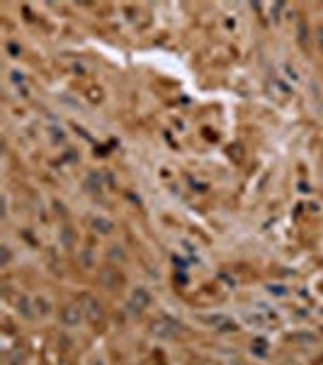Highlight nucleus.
<instances>
[{
  "instance_id": "obj_26",
  "label": "nucleus",
  "mask_w": 323,
  "mask_h": 365,
  "mask_svg": "<svg viewBox=\"0 0 323 365\" xmlns=\"http://www.w3.org/2000/svg\"><path fill=\"white\" fill-rule=\"evenodd\" d=\"M59 365H68V363H63V360H61V363H59Z\"/></svg>"
},
{
  "instance_id": "obj_12",
  "label": "nucleus",
  "mask_w": 323,
  "mask_h": 365,
  "mask_svg": "<svg viewBox=\"0 0 323 365\" xmlns=\"http://www.w3.org/2000/svg\"><path fill=\"white\" fill-rule=\"evenodd\" d=\"M30 304H34V302H30L27 297H20V299H17V312H20L22 316H34V312L30 309Z\"/></svg>"
},
{
  "instance_id": "obj_6",
  "label": "nucleus",
  "mask_w": 323,
  "mask_h": 365,
  "mask_svg": "<svg viewBox=\"0 0 323 365\" xmlns=\"http://www.w3.org/2000/svg\"><path fill=\"white\" fill-rule=\"evenodd\" d=\"M131 307L136 312H143L146 307H151V292L146 287H134L131 290Z\"/></svg>"
},
{
  "instance_id": "obj_4",
  "label": "nucleus",
  "mask_w": 323,
  "mask_h": 365,
  "mask_svg": "<svg viewBox=\"0 0 323 365\" xmlns=\"http://www.w3.org/2000/svg\"><path fill=\"white\" fill-rule=\"evenodd\" d=\"M100 282H102V287H107V290H119L122 282H124V278H122V273H119L117 268H102V270H100Z\"/></svg>"
},
{
  "instance_id": "obj_20",
  "label": "nucleus",
  "mask_w": 323,
  "mask_h": 365,
  "mask_svg": "<svg viewBox=\"0 0 323 365\" xmlns=\"http://www.w3.org/2000/svg\"><path fill=\"white\" fill-rule=\"evenodd\" d=\"M80 263H83V268H90V265H92V258H90V253H88V251H83V253H80Z\"/></svg>"
},
{
  "instance_id": "obj_14",
  "label": "nucleus",
  "mask_w": 323,
  "mask_h": 365,
  "mask_svg": "<svg viewBox=\"0 0 323 365\" xmlns=\"http://www.w3.org/2000/svg\"><path fill=\"white\" fill-rule=\"evenodd\" d=\"M270 88H275V90H277V95H282V98L292 95V88H289V85H284V83H279V81H272V83H270Z\"/></svg>"
},
{
  "instance_id": "obj_1",
  "label": "nucleus",
  "mask_w": 323,
  "mask_h": 365,
  "mask_svg": "<svg viewBox=\"0 0 323 365\" xmlns=\"http://www.w3.org/2000/svg\"><path fill=\"white\" fill-rule=\"evenodd\" d=\"M180 331H183V324L178 319H170V316H160L151 324V333L158 338H175Z\"/></svg>"
},
{
  "instance_id": "obj_8",
  "label": "nucleus",
  "mask_w": 323,
  "mask_h": 365,
  "mask_svg": "<svg viewBox=\"0 0 323 365\" xmlns=\"http://www.w3.org/2000/svg\"><path fill=\"white\" fill-rule=\"evenodd\" d=\"M85 190H90V193H102V190H105V175H102V170L88 173V178H85Z\"/></svg>"
},
{
  "instance_id": "obj_9",
  "label": "nucleus",
  "mask_w": 323,
  "mask_h": 365,
  "mask_svg": "<svg viewBox=\"0 0 323 365\" xmlns=\"http://www.w3.org/2000/svg\"><path fill=\"white\" fill-rule=\"evenodd\" d=\"M289 341L296 343V346H313L316 343V336L311 331H296V333H289Z\"/></svg>"
},
{
  "instance_id": "obj_13",
  "label": "nucleus",
  "mask_w": 323,
  "mask_h": 365,
  "mask_svg": "<svg viewBox=\"0 0 323 365\" xmlns=\"http://www.w3.org/2000/svg\"><path fill=\"white\" fill-rule=\"evenodd\" d=\"M10 261H13V251H10V246H0V268L10 265Z\"/></svg>"
},
{
  "instance_id": "obj_19",
  "label": "nucleus",
  "mask_w": 323,
  "mask_h": 365,
  "mask_svg": "<svg viewBox=\"0 0 323 365\" xmlns=\"http://www.w3.org/2000/svg\"><path fill=\"white\" fill-rule=\"evenodd\" d=\"M10 78H13V83H25V73H20V71H10Z\"/></svg>"
},
{
  "instance_id": "obj_10",
  "label": "nucleus",
  "mask_w": 323,
  "mask_h": 365,
  "mask_svg": "<svg viewBox=\"0 0 323 365\" xmlns=\"http://www.w3.org/2000/svg\"><path fill=\"white\" fill-rule=\"evenodd\" d=\"M59 239H61V246H63V249H73V246H76V234H73L71 227H63V229L59 232Z\"/></svg>"
},
{
  "instance_id": "obj_3",
  "label": "nucleus",
  "mask_w": 323,
  "mask_h": 365,
  "mask_svg": "<svg viewBox=\"0 0 323 365\" xmlns=\"http://www.w3.org/2000/svg\"><path fill=\"white\" fill-rule=\"evenodd\" d=\"M78 304H80V309H83V314H85V316H88L90 321H95V324H97V321H102V319H105V312H102V304H100V302H97L95 297H90V295H83Z\"/></svg>"
},
{
  "instance_id": "obj_17",
  "label": "nucleus",
  "mask_w": 323,
  "mask_h": 365,
  "mask_svg": "<svg viewBox=\"0 0 323 365\" xmlns=\"http://www.w3.org/2000/svg\"><path fill=\"white\" fill-rule=\"evenodd\" d=\"M22 358H25V353H22L20 348H15V350L10 353V365H20V363H22Z\"/></svg>"
},
{
  "instance_id": "obj_21",
  "label": "nucleus",
  "mask_w": 323,
  "mask_h": 365,
  "mask_svg": "<svg viewBox=\"0 0 323 365\" xmlns=\"http://www.w3.org/2000/svg\"><path fill=\"white\" fill-rule=\"evenodd\" d=\"M267 290H270V295H287V290L282 285H270Z\"/></svg>"
},
{
  "instance_id": "obj_24",
  "label": "nucleus",
  "mask_w": 323,
  "mask_h": 365,
  "mask_svg": "<svg viewBox=\"0 0 323 365\" xmlns=\"http://www.w3.org/2000/svg\"><path fill=\"white\" fill-rule=\"evenodd\" d=\"M316 37H318V47H321V51H323V27L318 30V34H316Z\"/></svg>"
},
{
  "instance_id": "obj_18",
  "label": "nucleus",
  "mask_w": 323,
  "mask_h": 365,
  "mask_svg": "<svg viewBox=\"0 0 323 365\" xmlns=\"http://www.w3.org/2000/svg\"><path fill=\"white\" fill-rule=\"evenodd\" d=\"M8 51H10V56H15V59H17V56L22 54V49H20V47H17L15 42H10V44H8Z\"/></svg>"
},
{
  "instance_id": "obj_25",
  "label": "nucleus",
  "mask_w": 323,
  "mask_h": 365,
  "mask_svg": "<svg viewBox=\"0 0 323 365\" xmlns=\"http://www.w3.org/2000/svg\"><path fill=\"white\" fill-rule=\"evenodd\" d=\"M92 365H105V363H102V360H95V363H92Z\"/></svg>"
},
{
  "instance_id": "obj_22",
  "label": "nucleus",
  "mask_w": 323,
  "mask_h": 365,
  "mask_svg": "<svg viewBox=\"0 0 323 365\" xmlns=\"http://www.w3.org/2000/svg\"><path fill=\"white\" fill-rule=\"evenodd\" d=\"M282 8H284L282 3H275V5H272V13H275V15H272V20H279V10H282Z\"/></svg>"
},
{
  "instance_id": "obj_15",
  "label": "nucleus",
  "mask_w": 323,
  "mask_h": 365,
  "mask_svg": "<svg viewBox=\"0 0 323 365\" xmlns=\"http://www.w3.org/2000/svg\"><path fill=\"white\" fill-rule=\"evenodd\" d=\"M34 309H37V314H42V316L51 312V309H49V302H46L44 297H37V299H34Z\"/></svg>"
},
{
  "instance_id": "obj_11",
  "label": "nucleus",
  "mask_w": 323,
  "mask_h": 365,
  "mask_svg": "<svg viewBox=\"0 0 323 365\" xmlns=\"http://www.w3.org/2000/svg\"><path fill=\"white\" fill-rule=\"evenodd\" d=\"M107 256H109V261H117V263H122V261H126V253H124V249L122 246H109V251H107Z\"/></svg>"
},
{
  "instance_id": "obj_16",
  "label": "nucleus",
  "mask_w": 323,
  "mask_h": 365,
  "mask_svg": "<svg viewBox=\"0 0 323 365\" xmlns=\"http://www.w3.org/2000/svg\"><path fill=\"white\" fill-rule=\"evenodd\" d=\"M250 346H253V350H255L258 355H265V353H267V341H265V338H255Z\"/></svg>"
},
{
  "instance_id": "obj_2",
  "label": "nucleus",
  "mask_w": 323,
  "mask_h": 365,
  "mask_svg": "<svg viewBox=\"0 0 323 365\" xmlns=\"http://www.w3.org/2000/svg\"><path fill=\"white\" fill-rule=\"evenodd\" d=\"M200 321H204L207 326H212L216 331H236L238 329V324L231 316H226V314H202Z\"/></svg>"
},
{
  "instance_id": "obj_23",
  "label": "nucleus",
  "mask_w": 323,
  "mask_h": 365,
  "mask_svg": "<svg viewBox=\"0 0 323 365\" xmlns=\"http://www.w3.org/2000/svg\"><path fill=\"white\" fill-rule=\"evenodd\" d=\"M54 207H56V215L66 217V207H63V202H54Z\"/></svg>"
},
{
  "instance_id": "obj_7",
  "label": "nucleus",
  "mask_w": 323,
  "mask_h": 365,
  "mask_svg": "<svg viewBox=\"0 0 323 365\" xmlns=\"http://www.w3.org/2000/svg\"><path fill=\"white\" fill-rule=\"evenodd\" d=\"M90 227H92V232H95V234H102V236H107V234H112V232H114V222H112V219H107V217H102V215L92 217V219H90Z\"/></svg>"
},
{
  "instance_id": "obj_27",
  "label": "nucleus",
  "mask_w": 323,
  "mask_h": 365,
  "mask_svg": "<svg viewBox=\"0 0 323 365\" xmlns=\"http://www.w3.org/2000/svg\"><path fill=\"white\" fill-rule=\"evenodd\" d=\"M238 365H243V363H238Z\"/></svg>"
},
{
  "instance_id": "obj_5",
  "label": "nucleus",
  "mask_w": 323,
  "mask_h": 365,
  "mask_svg": "<svg viewBox=\"0 0 323 365\" xmlns=\"http://www.w3.org/2000/svg\"><path fill=\"white\" fill-rule=\"evenodd\" d=\"M83 309H80V304H66L63 309H61V321H63V326H78L80 321H83Z\"/></svg>"
}]
</instances>
